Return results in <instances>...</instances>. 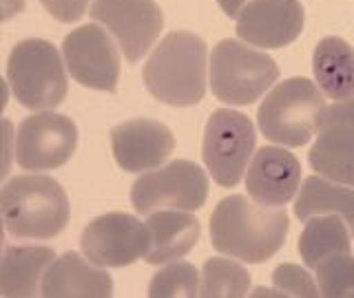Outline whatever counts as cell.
I'll use <instances>...</instances> for the list:
<instances>
[{"mask_svg":"<svg viewBox=\"0 0 354 298\" xmlns=\"http://www.w3.org/2000/svg\"><path fill=\"white\" fill-rule=\"evenodd\" d=\"M352 252V232L341 215H317L306 221V228L299 239V254L310 270H317L321 263Z\"/></svg>","mask_w":354,"mask_h":298,"instance_id":"obj_21","label":"cell"},{"mask_svg":"<svg viewBox=\"0 0 354 298\" xmlns=\"http://www.w3.org/2000/svg\"><path fill=\"white\" fill-rule=\"evenodd\" d=\"M290 219L279 208L261 206L243 195H230L210 217V241L221 254L246 263H263L281 250Z\"/></svg>","mask_w":354,"mask_h":298,"instance_id":"obj_1","label":"cell"},{"mask_svg":"<svg viewBox=\"0 0 354 298\" xmlns=\"http://www.w3.org/2000/svg\"><path fill=\"white\" fill-rule=\"evenodd\" d=\"M66 71L82 86L113 93L120 80V51L109 33L88 22L71 31L62 42Z\"/></svg>","mask_w":354,"mask_h":298,"instance_id":"obj_13","label":"cell"},{"mask_svg":"<svg viewBox=\"0 0 354 298\" xmlns=\"http://www.w3.org/2000/svg\"><path fill=\"white\" fill-rule=\"evenodd\" d=\"M313 71L317 86L332 99H348L354 95V49L346 40L328 36L315 49Z\"/></svg>","mask_w":354,"mask_h":298,"instance_id":"obj_20","label":"cell"},{"mask_svg":"<svg viewBox=\"0 0 354 298\" xmlns=\"http://www.w3.org/2000/svg\"><path fill=\"white\" fill-rule=\"evenodd\" d=\"M84 257L100 268H127L147 257L151 232L138 217L109 212L93 219L80 237Z\"/></svg>","mask_w":354,"mask_h":298,"instance_id":"obj_9","label":"cell"},{"mask_svg":"<svg viewBox=\"0 0 354 298\" xmlns=\"http://www.w3.org/2000/svg\"><path fill=\"white\" fill-rule=\"evenodd\" d=\"M60 53L49 40L27 38L18 42L7 60V82L14 97L31 110L55 108L69 88Z\"/></svg>","mask_w":354,"mask_h":298,"instance_id":"obj_5","label":"cell"},{"mask_svg":"<svg viewBox=\"0 0 354 298\" xmlns=\"http://www.w3.org/2000/svg\"><path fill=\"white\" fill-rule=\"evenodd\" d=\"M113 294V279L100 265L84 261L77 252H66L55 259L42 279V296L53 298H104Z\"/></svg>","mask_w":354,"mask_h":298,"instance_id":"obj_17","label":"cell"},{"mask_svg":"<svg viewBox=\"0 0 354 298\" xmlns=\"http://www.w3.org/2000/svg\"><path fill=\"white\" fill-rule=\"evenodd\" d=\"M111 148L122 170L147 172L171 157L175 137L162 121L131 119L111 128Z\"/></svg>","mask_w":354,"mask_h":298,"instance_id":"obj_15","label":"cell"},{"mask_svg":"<svg viewBox=\"0 0 354 298\" xmlns=\"http://www.w3.org/2000/svg\"><path fill=\"white\" fill-rule=\"evenodd\" d=\"M147 228L151 232V248L147 259L151 265H164L182 259L199 241V219L195 215L177 212V210H155L147 219Z\"/></svg>","mask_w":354,"mask_h":298,"instance_id":"obj_18","label":"cell"},{"mask_svg":"<svg viewBox=\"0 0 354 298\" xmlns=\"http://www.w3.org/2000/svg\"><path fill=\"white\" fill-rule=\"evenodd\" d=\"M317 287L326 298H354V259L337 254L317 268Z\"/></svg>","mask_w":354,"mask_h":298,"instance_id":"obj_25","label":"cell"},{"mask_svg":"<svg viewBox=\"0 0 354 298\" xmlns=\"http://www.w3.org/2000/svg\"><path fill=\"white\" fill-rule=\"evenodd\" d=\"M202 290L199 283V274L195 270V265L175 261L171 265H166L160 272H155L149 285V296L153 298H195Z\"/></svg>","mask_w":354,"mask_h":298,"instance_id":"obj_24","label":"cell"},{"mask_svg":"<svg viewBox=\"0 0 354 298\" xmlns=\"http://www.w3.org/2000/svg\"><path fill=\"white\" fill-rule=\"evenodd\" d=\"M217 3H219L221 11H224L226 16L237 18L243 11V7H246L248 3H252V0H217Z\"/></svg>","mask_w":354,"mask_h":298,"instance_id":"obj_28","label":"cell"},{"mask_svg":"<svg viewBox=\"0 0 354 298\" xmlns=\"http://www.w3.org/2000/svg\"><path fill=\"white\" fill-rule=\"evenodd\" d=\"M206 42L191 31L164 36L144 64L149 93L169 106H195L206 95Z\"/></svg>","mask_w":354,"mask_h":298,"instance_id":"obj_2","label":"cell"},{"mask_svg":"<svg viewBox=\"0 0 354 298\" xmlns=\"http://www.w3.org/2000/svg\"><path fill=\"white\" fill-rule=\"evenodd\" d=\"M208 197V177L202 166L175 159L158 170L142 172L131 188V203L142 215L155 210H199Z\"/></svg>","mask_w":354,"mask_h":298,"instance_id":"obj_7","label":"cell"},{"mask_svg":"<svg viewBox=\"0 0 354 298\" xmlns=\"http://www.w3.org/2000/svg\"><path fill=\"white\" fill-rule=\"evenodd\" d=\"M55 252L44 246H7L0 263V296H38Z\"/></svg>","mask_w":354,"mask_h":298,"instance_id":"obj_19","label":"cell"},{"mask_svg":"<svg viewBox=\"0 0 354 298\" xmlns=\"http://www.w3.org/2000/svg\"><path fill=\"white\" fill-rule=\"evenodd\" d=\"M42 7L60 22H75L84 16L88 0H40Z\"/></svg>","mask_w":354,"mask_h":298,"instance_id":"obj_27","label":"cell"},{"mask_svg":"<svg viewBox=\"0 0 354 298\" xmlns=\"http://www.w3.org/2000/svg\"><path fill=\"white\" fill-rule=\"evenodd\" d=\"M3 221L16 239H53L69 223L64 188L44 175H18L3 186Z\"/></svg>","mask_w":354,"mask_h":298,"instance_id":"obj_3","label":"cell"},{"mask_svg":"<svg viewBox=\"0 0 354 298\" xmlns=\"http://www.w3.org/2000/svg\"><path fill=\"white\" fill-rule=\"evenodd\" d=\"M308 161L317 175L354 188V97L326 106Z\"/></svg>","mask_w":354,"mask_h":298,"instance_id":"obj_12","label":"cell"},{"mask_svg":"<svg viewBox=\"0 0 354 298\" xmlns=\"http://www.w3.org/2000/svg\"><path fill=\"white\" fill-rule=\"evenodd\" d=\"M250 290V274L243 265L230 259H208L202 268L204 298H241Z\"/></svg>","mask_w":354,"mask_h":298,"instance_id":"obj_23","label":"cell"},{"mask_svg":"<svg viewBox=\"0 0 354 298\" xmlns=\"http://www.w3.org/2000/svg\"><path fill=\"white\" fill-rule=\"evenodd\" d=\"M25 9V0H5V18H11Z\"/></svg>","mask_w":354,"mask_h":298,"instance_id":"obj_29","label":"cell"},{"mask_svg":"<svg viewBox=\"0 0 354 298\" xmlns=\"http://www.w3.org/2000/svg\"><path fill=\"white\" fill-rule=\"evenodd\" d=\"M326 99L308 77H290L270 88L257 110V124L268 141L299 148L319 130Z\"/></svg>","mask_w":354,"mask_h":298,"instance_id":"obj_4","label":"cell"},{"mask_svg":"<svg viewBox=\"0 0 354 298\" xmlns=\"http://www.w3.org/2000/svg\"><path fill=\"white\" fill-rule=\"evenodd\" d=\"M272 283L283 296H319V287L306 270L295 263H283L272 272Z\"/></svg>","mask_w":354,"mask_h":298,"instance_id":"obj_26","label":"cell"},{"mask_svg":"<svg viewBox=\"0 0 354 298\" xmlns=\"http://www.w3.org/2000/svg\"><path fill=\"white\" fill-rule=\"evenodd\" d=\"M317 215H341L354 239V190L343 188L326 177H306L301 190L295 197V217L306 221Z\"/></svg>","mask_w":354,"mask_h":298,"instance_id":"obj_22","label":"cell"},{"mask_svg":"<svg viewBox=\"0 0 354 298\" xmlns=\"http://www.w3.org/2000/svg\"><path fill=\"white\" fill-rule=\"evenodd\" d=\"M91 18L111 31L131 64L149 53L164 27L162 9L155 0H93Z\"/></svg>","mask_w":354,"mask_h":298,"instance_id":"obj_11","label":"cell"},{"mask_svg":"<svg viewBox=\"0 0 354 298\" xmlns=\"http://www.w3.org/2000/svg\"><path fill=\"white\" fill-rule=\"evenodd\" d=\"M77 146V126L71 117L51 113L22 119L16 135V161L31 172L60 168L73 157Z\"/></svg>","mask_w":354,"mask_h":298,"instance_id":"obj_10","label":"cell"},{"mask_svg":"<svg viewBox=\"0 0 354 298\" xmlns=\"http://www.w3.org/2000/svg\"><path fill=\"white\" fill-rule=\"evenodd\" d=\"M210 88L219 102L246 106L268 91L279 77V66L268 53L250 49L235 38L221 40L210 53Z\"/></svg>","mask_w":354,"mask_h":298,"instance_id":"obj_6","label":"cell"},{"mask_svg":"<svg viewBox=\"0 0 354 298\" xmlns=\"http://www.w3.org/2000/svg\"><path fill=\"white\" fill-rule=\"evenodd\" d=\"M254 126L248 115L232 108H219L208 117L202 157L210 177L224 188H235L248 168L254 150Z\"/></svg>","mask_w":354,"mask_h":298,"instance_id":"obj_8","label":"cell"},{"mask_svg":"<svg viewBox=\"0 0 354 298\" xmlns=\"http://www.w3.org/2000/svg\"><path fill=\"white\" fill-rule=\"evenodd\" d=\"M237 36L261 49H281L301 36L304 7L299 0H252L237 16Z\"/></svg>","mask_w":354,"mask_h":298,"instance_id":"obj_14","label":"cell"},{"mask_svg":"<svg viewBox=\"0 0 354 298\" xmlns=\"http://www.w3.org/2000/svg\"><path fill=\"white\" fill-rule=\"evenodd\" d=\"M301 186V163L281 146H263L248 163L246 190L261 206L281 208L297 197Z\"/></svg>","mask_w":354,"mask_h":298,"instance_id":"obj_16","label":"cell"}]
</instances>
